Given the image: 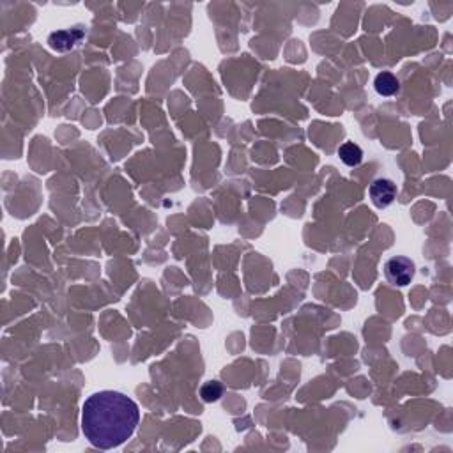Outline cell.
<instances>
[{
    "label": "cell",
    "mask_w": 453,
    "mask_h": 453,
    "mask_svg": "<svg viewBox=\"0 0 453 453\" xmlns=\"http://www.w3.org/2000/svg\"><path fill=\"white\" fill-rule=\"evenodd\" d=\"M368 195L376 207L385 209L393 204V200L397 198V184L391 179H376L368 188Z\"/></svg>",
    "instance_id": "obj_3"
},
{
    "label": "cell",
    "mask_w": 453,
    "mask_h": 453,
    "mask_svg": "<svg viewBox=\"0 0 453 453\" xmlns=\"http://www.w3.org/2000/svg\"><path fill=\"white\" fill-rule=\"evenodd\" d=\"M223 395V386L220 385L218 380H209L205 383L200 389V397L204 402H216Z\"/></svg>",
    "instance_id": "obj_7"
},
{
    "label": "cell",
    "mask_w": 453,
    "mask_h": 453,
    "mask_svg": "<svg viewBox=\"0 0 453 453\" xmlns=\"http://www.w3.org/2000/svg\"><path fill=\"white\" fill-rule=\"evenodd\" d=\"M338 156L347 167H358L359 163L363 161V149L354 142H346L338 147Z\"/></svg>",
    "instance_id": "obj_6"
},
{
    "label": "cell",
    "mask_w": 453,
    "mask_h": 453,
    "mask_svg": "<svg viewBox=\"0 0 453 453\" xmlns=\"http://www.w3.org/2000/svg\"><path fill=\"white\" fill-rule=\"evenodd\" d=\"M81 38H83V30L81 29H68V30H59V32H53L48 38V43L53 50L66 51L69 48H73L75 44L80 43Z\"/></svg>",
    "instance_id": "obj_4"
},
{
    "label": "cell",
    "mask_w": 453,
    "mask_h": 453,
    "mask_svg": "<svg viewBox=\"0 0 453 453\" xmlns=\"http://www.w3.org/2000/svg\"><path fill=\"white\" fill-rule=\"evenodd\" d=\"M140 411L131 398L119 391H98L81 407V432L90 445L101 450L120 446L133 436Z\"/></svg>",
    "instance_id": "obj_1"
},
{
    "label": "cell",
    "mask_w": 453,
    "mask_h": 453,
    "mask_svg": "<svg viewBox=\"0 0 453 453\" xmlns=\"http://www.w3.org/2000/svg\"><path fill=\"white\" fill-rule=\"evenodd\" d=\"M385 273L386 278H388L393 285L404 287L407 285V283H411V280L415 278L416 266L415 262L411 261V259H407V257L397 255L386 261Z\"/></svg>",
    "instance_id": "obj_2"
},
{
    "label": "cell",
    "mask_w": 453,
    "mask_h": 453,
    "mask_svg": "<svg viewBox=\"0 0 453 453\" xmlns=\"http://www.w3.org/2000/svg\"><path fill=\"white\" fill-rule=\"evenodd\" d=\"M374 87H376L377 94L389 98V96L397 94L398 89H400V81H398V78L395 77L393 73L383 71V73L377 75L376 80H374Z\"/></svg>",
    "instance_id": "obj_5"
}]
</instances>
